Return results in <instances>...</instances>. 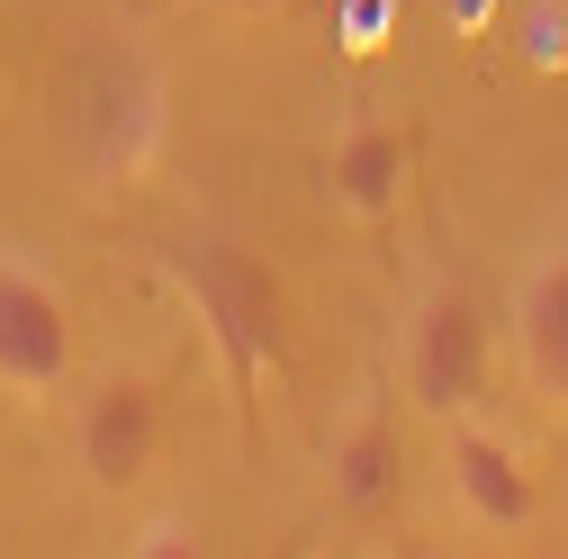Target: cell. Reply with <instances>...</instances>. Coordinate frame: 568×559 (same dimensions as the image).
Returning a JSON list of instances; mask_svg holds the SVG:
<instances>
[{"instance_id":"cell-1","label":"cell","mask_w":568,"mask_h":559,"mask_svg":"<svg viewBox=\"0 0 568 559\" xmlns=\"http://www.w3.org/2000/svg\"><path fill=\"white\" fill-rule=\"evenodd\" d=\"M163 271L199 307L207 343H217V362H226L235 406H262V388L280 379V362H290V298H280V271L253 244H235V235H172Z\"/></svg>"},{"instance_id":"cell-2","label":"cell","mask_w":568,"mask_h":559,"mask_svg":"<svg viewBox=\"0 0 568 559\" xmlns=\"http://www.w3.org/2000/svg\"><path fill=\"white\" fill-rule=\"evenodd\" d=\"M172 145V82L145 37H91L73 63V154L100 190L145 181Z\"/></svg>"},{"instance_id":"cell-3","label":"cell","mask_w":568,"mask_h":559,"mask_svg":"<svg viewBox=\"0 0 568 559\" xmlns=\"http://www.w3.org/2000/svg\"><path fill=\"white\" fill-rule=\"evenodd\" d=\"M397 379H406V406L434 415V425H460V415L487 406V388H496V325H487V307H478L469 280L434 271V280L406 298Z\"/></svg>"},{"instance_id":"cell-4","label":"cell","mask_w":568,"mask_h":559,"mask_svg":"<svg viewBox=\"0 0 568 559\" xmlns=\"http://www.w3.org/2000/svg\"><path fill=\"white\" fill-rule=\"evenodd\" d=\"M163 379L154 370H100L82 397H73V469L91 497H135L163 460Z\"/></svg>"},{"instance_id":"cell-5","label":"cell","mask_w":568,"mask_h":559,"mask_svg":"<svg viewBox=\"0 0 568 559\" xmlns=\"http://www.w3.org/2000/svg\"><path fill=\"white\" fill-rule=\"evenodd\" d=\"M73 298L45 262H28L19 244H0V397L19 406H45L73 388Z\"/></svg>"},{"instance_id":"cell-6","label":"cell","mask_w":568,"mask_h":559,"mask_svg":"<svg viewBox=\"0 0 568 559\" xmlns=\"http://www.w3.org/2000/svg\"><path fill=\"white\" fill-rule=\"evenodd\" d=\"M443 487H452L460 524H478V532H532V524H541V478H532V460L496 434V425H478V415L443 425Z\"/></svg>"},{"instance_id":"cell-7","label":"cell","mask_w":568,"mask_h":559,"mask_svg":"<svg viewBox=\"0 0 568 559\" xmlns=\"http://www.w3.org/2000/svg\"><path fill=\"white\" fill-rule=\"evenodd\" d=\"M506 334H515L524 388H532L550 415H568V244H541V253L515 271Z\"/></svg>"},{"instance_id":"cell-8","label":"cell","mask_w":568,"mask_h":559,"mask_svg":"<svg viewBox=\"0 0 568 559\" xmlns=\"http://www.w3.org/2000/svg\"><path fill=\"white\" fill-rule=\"evenodd\" d=\"M406 181H415V135H406V126L352 118V126L334 135V154H325V199H334V217L388 226L397 207H406Z\"/></svg>"},{"instance_id":"cell-9","label":"cell","mask_w":568,"mask_h":559,"mask_svg":"<svg viewBox=\"0 0 568 559\" xmlns=\"http://www.w3.org/2000/svg\"><path fill=\"white\" fill-rule=\"evenodd\" d=\"M325 497L334 515L352 524H379L397 497H406V443H397V415L371 397V406H352V425L325 443Z\"/></svg>"},{"instance_id":"cell-10","label":"cell","mask_w":568,"mask_h":559,"mask_svg":"<svg viewBox=\"0 0 568 559\" xmlns=\"http://www.w3.org/2000/svg\"><path fill=\"white\" fill-rule=\"evenodd\" d=\"M397 37H406V0H334V45H343V54L371 63V54H388Z\"/></svg>"},{"instance_id":"cell-11","label":"cell","mask_w":568,"mask_h":559,"mask_svg":"<svg viewBox=\"0 0 568 559\" xmlns=\"http://www.w3.org/2000/svg\"><path fill=\"white\" fill-rule=\"evenodd\" d=\"M515 45L532 73H568V0H524L515 10Z\"/></svg>"},{"instance_id":"cell-12","label":"cell","mask_w":568,"mask_h":559,"mask_svg":"<svg viewBox=\"0 0 568 559\" xmlns=\"http://www.w3.org/2000/svg\"><path fill=\"white\" fill-rule=\"evenodd\" d=\"M135 559H163V550H199V524H181V515H154V524H135V541H126Z\"/></svg>"},{"instance_id":"cell-13","label":"cell","mask_w":568,"mask_h":559,"mask_svg":"<svg viewBox=\"0 0 568 559\" xmlns=\"http://www.w3.org/2000/svg\"><path fill=\"white\" fill-rule=\"evenodd\" d=\"M434 10H443V28H452V37H469V45H478V37L496 28V10H506V0H434Z\"/></svg>"},{"instance_id":"cell-14","label":"cell","mask_w":568,"mask_h":559,"mask_svg":"<svg viewBox=\"0 0 568 559\" xmlns=\"http://www.w3.org/2000/svg\"><path fill=\"white\" fill-rule=\"evenodd\" d=\"M207 10H235V19H262V10H280V0H207Z\"/></svg>"},{"instance_id":"cell-15","label":"cell","mask_w":568,"mask_h":559,"mask_svg":"<svg viewBox=\"0 0 568 559\" xmlns=\"http://www.w3.org/2000/svg\"><path fill=\"white\" fill-rule=\"evenodd\" d=\"M0 100H10V45H0Z\"/></svg>"}]
</instances>
